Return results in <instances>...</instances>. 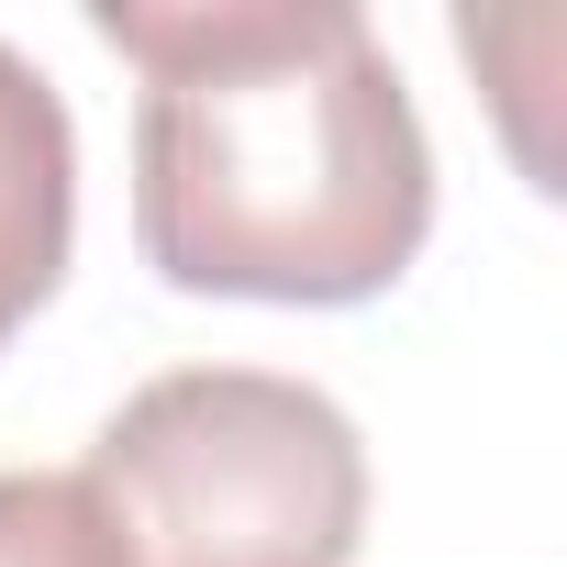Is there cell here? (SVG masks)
<instances>
[{
  "label": "cell",
  "mask_w": 567,
  "mask_h": 567,
  "mask_svg": "<svg viewBox=\"0 0 567 567\" xmlns=\"http://www.w3.org/2000/svg\"><path fill=\"white\" fill-rule=\"evenodd\" d=\"M0 567H123L79 467H0Z\"/></svg>",
  "instance_id": "cell-4"
},
{
  "label": "cell",
  "mask_w": 567,
  "mask_h": 567,
  "mask_svg": "<svg viewBox=\"0 0 567 567\" xmlns=\"http://www.w3.org/2000/svg\"><path fill=\"white\" fill-rule=\"evenodd\" d=\"M68 245H79V123L23 45H0V346L56 301Z\"/></svg>",
  "instance_id": "cell-3"
},
{
  "label": "cell",
  "mask_w": 567,
  "mask_h": 567,
  "mask_svg": "<svg viewBox=\"0 0 567 567\" xmlns=\"http://www.w3.org/2000/svg\"><path fill=\"white\" fill-rule=\"evenodd\" d=\"M79 489L123 567H357L368 534V445L346 401L278 368L145 379L101 423Z\"/></svg>",
  "instance_id": "cell-2"
},
{
  "label": "cell",
  "mask_w": 567,
  "mask_h": 567,
  "mask_svg": "<svg viewBox=\"0 0 567 567\" xmlns=\"http://www.w3.org/2000/svg\"><path fill=\"white\" fill-rule=\"evenodd\" d=\"M145 79L134 245L189 301L346 312L434 234V145L357 0H101Z\"/></svg>",
  "instance_id": "cell-1"
}]
</instances>
